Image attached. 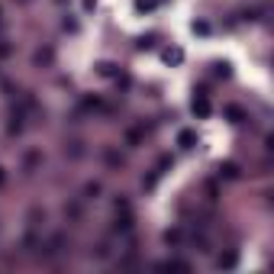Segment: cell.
<instances>
[{
  "instance_id": "6da1fadb",
  "label": "cell",
  "mask_w": 274,
  "mask_h": 274,
  "mask_svg": "<svg viewBox=\"0 0 274 274\" xmlns=\"http://www.w3.org/2000/svg\"><path fill=\"white\" fill-rule=\"evenodd\" d=\"M177 145H181L184 152H190V148L197 145V133L194 129H181V133H177Z\"/></svg>"
},
{
  "instance_id": "7a4b0ae2",
  "label": "cell",
  "mask_w": 274,
  "mask_h": 274,
  "mask_svg": "<svg viewBox=\"0 0 274 274\" xmlns=\"http://www.w3.org/2000/svg\"><path fill=\"white\" fill-rule=\"evenodd\" d=\"M65 155L68 158H84V142L81 139H68L65 142Z\"/></svg>"
},
{
  "instance_id": "3957f363",
  "label": "cell",
  "mask_w": 274,
  "mask_h": 274,
  "mask_svg": "<svg viewBox=\"0 0 274 274\" xmlns=\"http://www.w3.org/2000/svg\"><path fill=\"white\" fill-rule=\"evenodd\" d=\"M65 252V236H52L45 242V255H61Z\"/></svg>"
},
{
  "instance_id": "277c9868",
  "label": "cell",
  "mask_w": 274,
  "mask_h": 274,
  "mask_svg": "<svg viewBox=\"0 0 274 274\" xmlns=\"http://www.w3.org/2000/svg\"><path fill=\"white\" fill-rule=\"evenodd\" d=\"M236 262H239L236 252H226V255H219V258H216V268H236Z\"/></svg>"
},
{
  "instance_id": "5b68a950",
  "label": "cell",
  "mask_w": 274,
  "mask_h": 274,
  "mask_svg": "<svg viewBox=\"0 0 274 274\" xmlns=\"http://www.w3.org/2000/svg\"><path fill=\"white\" fill-rule=\"evenodd\" d=\"M104 194V187H100L97 181H91V184H84V200H97V197Z\"/></svg>"
},
{
  "instance_id": "8992f818",
  "label": "cell",
  "mask_w": 274,
  "mask_h": 274,
  "mask_svg": "<svg viewBox=\"0 0 274 274\" xmlns=\"http://www.w3.org/2000/svg\"><path fill=\"white\" fill-rule=\"evenodd\" d=\"M194 113L197 116H210V104L203 97H194Z\"/></svg>"
},
{
  "instance_id": "52a82bcc",
  "label": "cell",
  "mask_w": 274,
  "mask_h": 274,
  "mask_svg": "<svg viewBox=\"0 0 274 274\" xmlns=\"http://www.w3.org/2000/svg\"><path fill=\"white\" fill-rule=\"evenodd\" d=\"M10 136H16V133H23V113H13V120H10Z\"/></svg>"
},
{
  "instance_id": "ba28073f",
  "label": "cell",
  "mask_w": 274,
  "mask_h": 274,
  "mask_svg": "<svg viewBox=\"0 0 274 274\" xmlns=\"http://www.w3.org/2000/svg\"><path fill=\"white\" fill-rule=\"evenodd\" d=\"M52 58H55L52 49H39L36 52V65H52Z\"/></svg>"
},
{
  "instance_id": "9c48e42d",
  "label": "cell",
  "mask_w": 274,
  "mask_h": 274,
  "mask_svg": "<svg viewBox=\"0 0 274 274\" xmlns=\"http://www.w3.org/2000/svg\"><path fill=\"white\" fill-rule=\"evenodd\" d=\"M181 239H184V232H181V229H168V232H164V242H168V245H177Z\"/></svg>"
},
{
  "instance_id": "30bf717a",
  "label": "cell",
  "mask_w": 274,
  "mask_h": 274,
  "mask_svg": "<svg viewBox=\"0 0 274 274\" xmlns=\"http://www.w3.org/2000/svg\"><path fill=\"white\" fill-rule=\"evenodd\" d=\"M226 116H229L232 123H242V120H245V113H242L239 107H226Z\"/></svg>"
},
{
  "instance_id": "8fae6325",
  "label": "cell",
  "mask_w": 274,
  "mask_h": 274,
  "mask_svg": "<svg viewBox=\"0 0 274 274\" xmlns=\"http://www.w3.org/2000/svg\"><path fill=\"white\" fill-rule=\"evenodd\" d=\"M219 171H223L226 177H239V164H236V161H226V164H223Z\"/></svg>"
},
{
  "instance_id": "7c38bea8",
  "label": "cell",
  "mask_w": 274,
  "mask_h": 274,
  "mask_svg": "<svg viewBox=\"0 0 274 274\" xmlns=\"http://www.w3.org/2000/svg\"><path fill=\"white\" fill-rule=\"evenodd\" d=\"M104 161L110 164V168H120V164H123V155H116V152H107V155H104Z\"/></svg>"
},
{
  "instance_id": "4fadbf2b",
  "label": "cell",
  "mask_w": 274,
  "mask_h": 274,
  "mask_svg": "<svg viewBox=\"0 0 274 274\" xmlns=\"http://www.w3.org/2000/svg\"><path fill=\"white\" fill-rule=\"evenodd\" d=\"M94 255H97V258H110V245H107V242L94 245Z\"/></svg>"
},
{
  "instance_id": "5bb4252c",
  "label": "cell",
  "mask_w": 274,
  "mask_h": 274,
  "mask_svg": "<svg viewBox=\"0 0 274 274\" xmlns=\"http://www.w3.org/2000/svg\"><path fill=\"white\" fill-rule=\"evenodd\" d=\"M164 58H168V61H174V65H177V61L184 58V52H181V49H168V52H164Z\"/></svg>"
},
{
  "instance_id": "9a60e30c",
  "label": "cell",
  "mask_w": 274,
  "mask_h": 274,
  "mask_svg": "<svg viewBox=\"0 0 274 274\" xmlns=\"http://www.w3.org/2000/svg\"><path fill=\"white\" fill-rule=\"evenodd\" d=\"M100 74H116V65L113 61H100Z\"/></svg>"
},
{
  "instance_id": "2e32d148",
  "label": "cell",
  "mask_w": 274,
  "mask_h": 274,
  "mask_svg": "<svg viewBox=\"0 0 274 274\" xmlns=\"http://www.w3.org/2000/svg\"><path fill=\"white\" fill-rule=\"evenodd\" d=\"M136 6L139 10H155V0H136Z\"/></svg>"
},
{
  "instance_id": "e0dca14e",
  "label": "cell",
  "mask_w": 274,
  "mask_h": 274,
  "mask_svg": "<svg viewBox=\"0 0 274 274\" xmlns=\"http://www.w3.org/2000/svg\"><path fill=\"white\" fill-rule=\"evenodd\" d=\"M97 6V0H84V10H94Z\"/></svg>"
},
{
  "instance_id": "ac0fdd59",
  "label": "cell",
  "mask_w": 274,
  "mask_h": 274,
  "mask_svg": "<svg viewBox=\"0 0 274 274\" xmlns=\"http://www.w3.org/2000/svg\"><path fill=\"white\" fill-rule=\"evenodd\" d=\"M10 55V45H0V58H6Z\"/></svg>"
},
{
  "instance_id": "d6986e66",
  "label": "cell",
  "mask_w": 274,
  "mask_h": 274,
  "mask_svg": "<svg viewBox=\"0 0 274 274\" xmlns=\"http://www.w3.org/2000/svg\"><path fill=\"white\" fill-rule=\"evenodd\" d=\"M0 184H3V168H0Z\"/></svg>"
}]
</instances>
